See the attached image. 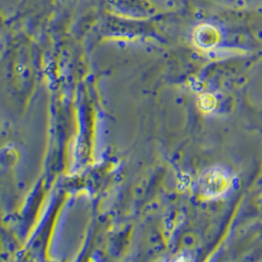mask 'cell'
Masks as SVG:
<instances>
[{"mask_svg": "<svg viewBox=\"0 0 262 262\" xmlns=\"http://www.w3.org/2000/svg\"><path fill=\"white\" fill-rule=\"evenodd\" d=\"M230 178L222 169L215 168L203 176L202 191L207 198L220 195L229 188Z\"/></svg>", "mask_w": 262, "mask_h": 262, "instance_id": "1", "label": "cell"}, {"mask_svg": "<svg viewBox=\"0 0 262 262\" xmlns=\"http://www.w3.org/2000/svg\"><path fill=\"white\" fill-rule=\"evenodd\" d=\"M201 106L205 111H210L215 107L214 97L210 95H205L201 98Z\"/></svg>", "mask_w": 262, "mask_h": 262, "instance_id": "2", "label": "cell"}]
</instances>
